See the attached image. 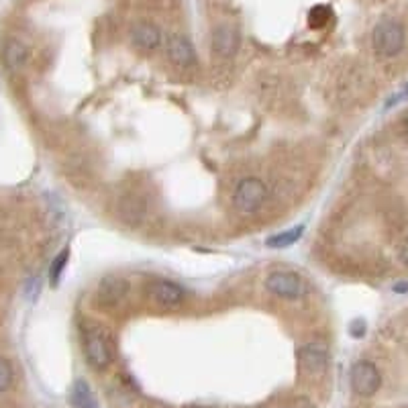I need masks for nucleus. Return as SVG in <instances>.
Instances as JSON below:
<instances>
[{
	"label": "nucleus",
	"mask_w": 408,
	"mask_h": 408,
	"mask_svg": "<svg viewBox=\"0 0 408 408\" xmlns=\"http://www.w3.org/2000/svg\"><path fill=\"white\" fill-rule=\"evenodd\" d=\"M372 43H374V49H376L378 56L394 57L404 49L407 33H404V29H402L400 23L386 19V21H380L376 25V29H374Z\"/></svg>",
	"instance_id": "f257e3e1"
},
{
	"label": "nucleus",
	"mask_w": 408,
	"mask_h": 408,
	"mask_svg": "<svg viewBox=\"0 0 408 408\" xmlns=\"http://www.w3.org/2000/svg\"><path fill=\"white\" fill-rule=\"evenodd\" d=\"M268 198V188L259 178H243L233 192V204L243 214H252L259 211Z\"/></svg>",
	"instance_id": "f03ea898"
},
{
	"label": "nucleus",
	"mask_w": 408,
	"mask_h": 408,
	"mask_svg": "<svg viewBox=\"0 0 408 408\" xmlns=\"http://www.w3.org/2000/svg\"><path fill=\"white\" fill-rule=\"evenodd\" d=\"M349 382H352V388L355 394L369 398V396H374L380 390L382 376L380 372H378V367L374 366L372 362L359 359V362H355L352 366Z\"/></svg>",
	"instance_id": "7ed1b4c3"
},
{
	"label": "nucleus",
	"mask_w": 408,
	"mask_h": 408,
	"mask_svg": "<svg viewBox=\"0 0 408 408\" xmlns=\"http://www.w3.org/2000/svg\"><path fill=\"white\" fill-rule=\"evenodd\" d=\"M296 362L302 376L321 378L329 367V352L321 343H309L296 352Z\"/></svg>",
	"instance_id": "20e7f679"
},
{
	"label": "nucleus",
	"mask_w": 408,
	"mask_h": 408,
	"mask_svg": "<svg viewBox=\"0 0 408 408\" xmlns=\"http://www.w3.org/2000/svg\"><path fill=\"white\" fill-rule=\"evenodd\" d=\"M266 288L274 296L278 298H288V300H296L304 294V282L302 278L290 272V269H276L266 278Z\"/></svg>",
	"instance_id": "39448f33"
},
{
	"label": "nucleus",
	"mask_w": 408,
	"mask_h": 408,
	"mask_svg": "<svg viewBox=\"0 0 408 408\" xmlns=\"http://www.w3.org/2000/svg\"><path fill=\"white\" fill-rule=\"evenodd\" d=\"M84 353L88 364L94 367V369H106V367L111 366V362H113V353H111V347H109L106 339L102 337L100 333H96V331L88 333L84 343Z\"/></svg>",
	"instance_id": "423d86ee"
},
{
	"label": "nucleus",
	"mask_w": 408,
	"mask_h": 408,
	"mask_svg": "<svg viewBox=\"0 0 408 408\" xmlns=\"http://www.w3.org/2000/svg\"><path fill=\"white\" fill-rule=\"evenodd\" d=\"M129 292V282L119 276H104L99 282L96 298L102 307H116Z\"/></svg>",
	"instance_id": "0eeeda50"
},
{
	"label": "nucleus",
	"mask_w": 408,
	"mask_h": 408,
	"mask_svg": "<svg viewBox=\"0 0 408 408\" xmlns=\"http://www.w3.org/2000/svg\"><path fill=\"white\" fill-rule=\"evenodd\" d=\"M149 296L151 300L157 302L159 307H166V309H176L184 302V290L168 280H157L149 286Z\"/></svg>",
	"instance_id": "6e6552de"
},
{
	"label": "nucleus",
	"mask_w": 408,
	"mask_h": 408,
	"mask_svg": "<svg viewBox=\"0 0 408 408\" xmlns=\"http://www.w3.org/2000/svg\"><path fill=\"white\" fill-rule=\"evenodd\" d=\"M168 56L169 59L180 66V68H190L196 64V51L190 39H186L182 35H171L168 41Z\"/></svg>",
	"instance_id": "1a4fd4ad"
},
{
	"label": "nucleus",
	"mask_w": 408,
	"mask_h": 408,
	"mask_svg": "<svg viewBox=\"0 0 408 408\" xmlns=\"http://www.w3.org/2000/svg\"><path fill=\"white\" fill-rule=\"evenodd\" d=\"M212 49L221 57H233L239 49V33L237 29L221 25L212 33Z\"/></svg>",
	"instance_id": "9d476101"
},
{
	"label": "nucleus",
	"mask_w": 408,
	"mask_h": 408,
	"mask_svg": "<svg viewBox=\"0 0 408 408\" xmlns=\"http://www.w3.org/2000/svg\"><path fill=\"white\" fill-rule=\"evenodd\" d=\"M131 39L143 51H151L161 43V31L151 23H139L131 31Z\"/></svg>",
	"instance_id": "9b49d317"
},
{
	"label": "nucleus",
	"mask_w": 408,
	"mask_h": 408,
	"mask_svg": "<svg viewBox=\"0 0 408 408\" xmlns=\"http://www.w3.org/2000/svg\"><path fill=\"white\" fill-rule=\"evenodd\" d=\"M2 59H4V66L11 71H19L25 68L27 64V47L16 39L4 45V51H2Z\"/></svg>",
	"instance_id": "f8f14e48"
},
{
	"label": "nucleus",
	"mask_w": 408,
	"mask_h": 408,
	"mask_svg": "<svg viewBox=\"0 0 408 408\" xmlns=\"http://www.w3.org/2000/svg\"><path fill=\"white\" fill-rule=\"evenodd\" d=\"M70 400L74 407L78 408H96L99 407V400L92 392V388L86 384L84 380H78L74 386H71V394Z\"/></svg>",
	"instance_id": "ddd939ff"
},
{
	"label": "nucleus",
	"mask_w": 408,
	"mask_h": 408,
	"mask_svg": "<svg viewBox=\"0 0 408 408\" xmlns=\"http://www.w3.org/2000/svg\"><path fill=\"white\" fill-rule=\"evenodd\" d=\"M302 233H304V227L302 225L292 227V229H288V231H282V233H276V235L268 237V239H266V245L272 247V249H286V247L294 245L296 241L302 237Z\"/></svg>",
	"instance_id": "4468645a"
},
{
	"label": "nucleus",
	"mask_w": 408,
	"mask_h": 408,
	"mask_svg": "<svg viewBox=\"0 0 408 408\" xmlns=\"http://www.w3.org/2000/svg\"><path fill=\"white\" fill-rule=\"evenodd\" d=\"M331 21V11L327 6H314L309 14V25L312 29L324 27Z\"/></svg>",
	"instance_id": "2eb2a0df"
},
{
	"label": "nucleus",
	"mask_w": 408,
	"mask_h": 408,
	"mask_svg": "<svg viewBox=\"0 0 408 408\" xmlns=\"http://www.w3.org/2000/svg\"><path fill=\"white\" fill-rule=\"evenodd\" d=\"M68 257H70V252H68V249H64V252L57 255L56 259H54V264H51V272H49L51 284H57V282H59V276H61V272H64L66 264H68Z\"/></svg>",
	"instance_id": "dca6fc26"
},
{
	"label": "nucleus",
	"mask_w": 408,
	"mask_h": 408,
	"mask_svg": "<svg viewBox=\"0 0 408 408\" xmlns=\"http://www.w3.org/2000/svg\"><path fill=\"white\" fill-rule=\"evenodd\" d=\"M11 384H13V367L4 357H0V394L6 392Z\"/></svg>",
	"instance_id": "f3484780"
},
{
	"label": "nucleus",
	"mask_w": 408,
	"mask_h": 408,
	"mask_svg": "<svg viewBox=\"0 0 408 408\" xmlns=\"http://www.w3.org/2000/svg\"><path fill=\"white\" fill-rule=\"evenodd\" d=\"M274 408H310V404L309 400L298 398V400H292V402H286V404H282V407H274Z\"/></svg>",
	"instance_id": "a211bd4d"
},
{
	"label": "nucleus",
	"mask_w": 408,
	"mask_h": 408,
	"mask_svg": "<svg viewBox=\"0 0 408 408\" xmlns=\"http://www.w3.org/2000/svg\"><path fill=\"white\" fill-rule=\"evenodd\" d=\"M352 335L353 337H364V335H366V324H364V321H355V323L352 324Z\"/></svg>",
	"instance_id": "6ab92c4d"
},
{
	"label": "nucleus",
	"mask_w": 408,
	"mask_h": 408,
	"mask_svg": "<svg viewBox=\"0 0 408 408\" xmlns=\"http://www.w3.org/2000/svg\"><path fill=\"white\" fill-rule=\"evenodd\" d=\"M398 255H400V262L408 268V237L400 243V252H398Z\"/></svg>",
	"instance_id": "aec40b11"
},
{
	"label": "nucleus",
	"mask_w": 408,
	"mask_h": 408,
	"mask_svg": "<svg viewBox=\"0 0 408 408\" xmlns=\"http://www.w3.org/2000/svg\"><path fill=\"white\" fill-rule=\"evenodd\" d=\"M398 99H408V84H407V88L402 90V94H400ZM398 99H394V100H398ZM394 100H390V102H388V106H390V104H394Z\"/></svg>",
	"instance_id": "412c9836"
},
{
	"label": "nucleus",
	"mask_w": 408,
	"mask_h": 408,
	"mask_svg": "<svg viewBox=\"0 0 408 408\" xmlns=\"http://www.w3.org/2000/svg\"><path fill=\"white\" fill-rule=\"evenodd\" d=\"M394 290H396V292H407V290H408V284H404V286H396Z\"/></svg>",
	"instance_id": "4be33fe9"
},
{
	"label": "nucleus",
	"mask_w": 408,
	"mask_h": 408,
	"mask_svg": "<svg viewBox=\"0 0 408 408\" xmlns=\"http://www.w3.org/2000/svg\"><path fill=\"white\" fill-rule=\"evenodd\" d=\"M404 135H407V139H408V121L404 123Z\"/></svg>",
	"instance_id": "5701e85b"
},
{
	"label": "nucleus",
	"mask_w": 408,
	"mask_h": 408,
	"mask_svg": "<svg viewBox=\"0 0 408 408\" xmlns=\"http://www.w3.org/2000/svg\"><path fill=\"white\" fill-rule=\"evenodd\" d=\"M192 408H209V407H192Z\"/></svg>",
	"instance_id": "b1692460"
}]
</instances>
